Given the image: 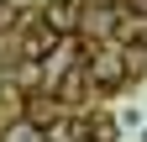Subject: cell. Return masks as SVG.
Here are the masks:
<instances>
[{
  "instance_id": "2",
  "label": "cell",
  "mask_w": 147,
  "mask_h": 142,
  "mask_svg": "<svg viewBox=\"0 0 147 142\" xmlns=\"http://www.w3.org/2000/svg\"><path fill=\"white\" fill-rule=\"evenodd\" d=\"M42 21L58 32V37H74L84 26V0H42Z\"/></svg>"
},
{
  "instance_id": "1",
  "label": "cell",
  "mask_w": 147,
  "mask_h": 142,
  "mask_svg": "<svg viewBox=\"0 0 147 142\" xmlns=\"http://www.w3.org/2000/svg\"><path fill=\"white\" fill-rule=\"evenodd\" d=\"M84 74H89L95 90L116 95L121 84L131 79V63H126V53H116V47H89V53H84Z\"/></svg>"
},
{
  "instance_id": "7",
  "label": "cell",
  "mask_w": 147,
  "mask_h": 142,
  "mask_svg": "<svg viewBox=\"0 0 147 142\" xmlns=\"http://www.w3.org/2000/svg\"><path fill=\"white\" fill-rule=\"evenodd\" d=\"M126 5H131V16H142V21H147V0H126Z\"/></svg>"
},
{
  "instance_id": "3",
  "label": "cell",
  "mask_w": 147,
  "mask_h": 142,
  "mask_svg": "<svg viewBox=\"0 0 147 142\" xmlns=\"http://www.w3.org/2000/svg\"><path fill=\"white\" fill-rule=\"evenodd\" d=\"M58 42H63V37H58V32L42 21V16H37V21L26 26V63H47V53L58 47Z\"/></svg>"
},
{
  "instance_id": "6",
  "label": "cell",
  "mask_w": 147,
  "mask_h": 142,
  "mask_svg": "<svg viewBox=\"0 0 147 142\" xmlns=\"http://www.w3.org/2000/svg\"><path fill=\"white\" fill-rule=\"evenodd\" d=\"M89 132H95L100 142H116V121H110V116H95V121H89Z\"/></svg>"
},
{
  "instance_id": "5",
  "label": "cell",
  "mask_w": 147,
  "mask_h": 142,
  "mask_svg": "<svg viewBox=\"0 0 147 142\" xmlns=\"http://www.w3.org/2000/svg\"><path fill=\"white\" fill-rule=\"evenodd\" d=\"M0 142H47V126H37L32 116H16L5 132H0Z\"/></svg>"
},
{
  "instance_id": "4",
  "label": "cell",
  "mask_w": 147,
  "mask_h": 142,
  "mask_svg": "<svg viewBox=\"0 0 147 142\" xmlns=\"http://www.w3.org/2000/svg\"><path fill=\"white\" fill-rule=\"evenodd\" d=\"M84 84H89V74H84V63H79V68H68V74H63L58 84H53V100H63V105H79Z\"/></svg>"
}]
</instances>
